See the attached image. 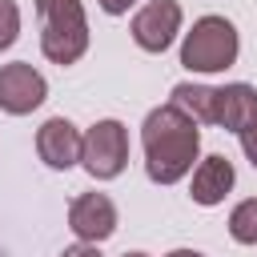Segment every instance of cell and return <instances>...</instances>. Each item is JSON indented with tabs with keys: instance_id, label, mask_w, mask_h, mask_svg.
I'll list each match as a JSON object with an SVG mask.
<instances>
[{
	"instance_id": "6da1fadb",
	"label": "cell",
	"mask_w": 257,
	"mask_h": 257,
	"mask_svg": "<svg viewBox=\"0 0 257 257\" xmlns=\"http://www.w3.org/2000/svg\"><path fill=\"white\" fill-rule=\"evenodd\" d=\"M141 149H145V173L153 185H177L185 181L201 157V128L181 104H157L141 124Z\"/></svg>"
},
{
	"instance_id": "7a4b0ae2",
	"label": "cell",
	"mask_w": 257,
	"mask_h": 257,
	"mask_svg": "<svg viewBox=\"0 0 257 257\" xmlns=\"http://www.w3.org/2000/svg\"><path fill=\"white\" fill-rule=\"evenodd\" d=\"M36 16L44 60L68 68L88 52V16L80 0H36Z\"/></svg>"
},
{
	"instance_id": "3957f363",
	"label": "cell",
	"mask_w": 257,
	"mask_h": 257,
	"mask_svg": "<svg viewBox=\"0 0 257 257\" xmlns=\"http://www.w3.org/2000/svg\"><path fill=\"white\" fill-rule=\"evenodd\" d=\"M241 36L225 16H201L181 40V64L189 72H225L237 64Z\"/></svg>"
},
{
	"instance_id": "277c9868",
	"label": "cell",
	"mask_w": 257,
	"mask_h": 257,
	"mask_svg": "<svg viewBox=\"0 0 257 257\" xmlns=\"http://www.w3.org/2000/svg\"><path fill=\"white\" fill-rule=\"evenodd\" d=\"M80 165L92 181H112L124 173L128 165V128L112 116L96 120L88 133H84V145H80Z\"/></svg>"
},
{
	"instance_id": "5b68a950",
	"label": "cell",
	"mask_w": 257,
	"mask_h": 257,
	"mask_svg": "<svg viewBox=\"0 0 257 257\" xmlns=\"http://www.w3.org/2000/svg\"><path fill=\"white\" fill-rule=\"evenodd\" d=\"M44 100H48V80H44L28 60L0 64V112H8V116H28V112L40 108Z\"/></svg>"
},
{
	"instance_id": "8992f818",
	"label": "cell",
	"mask_w": 257,
	"mask_h": 257,
	"mask_svg": "<svg viewBox=\"0 0 257 257\" xmlns=\"http://www.w3.org/2000/svg\"><path fill=\"white\" fill-rule=\"evenodd\" d=\"M128 32H133L137 48L165 52L177 40V32H181V4L177 0H149V4H141L133 24H128Z\"/></svg>"
},
{
	"instance_id": "52a82bcc",
	"label": "cell",
	"mask_w": 257,
	"mask_h": 257,
	"mask_svg": "<svg viewBox=\"0 0 257 257\" xmlns=\"http://www.w3.org/2000/svg\"><path fill=\"white\" fill-rule=\"evenodd\" d=\"M80 145H84V133L68 116H48L36 128V153L56 173H68L72 165H80Z\"/></svg>"
},
{
	"instance_id": "ba28073f",
	"label": "cell",
	"mask_w": 257,
	"mask_h": 257,
	"mask_svg": "<svg viewBox=\"0 0 257 257\" xmlns=\"http://www.w3.org/2000/svg\"><path fill=\"white\" fill-rule=\"evenodd\" d=\"M68 229L76 233V241H108L116 233V205L108 193H80L68 205Z\"/></svg>"
},
{
	"instance_id": "9c48e42d",
	"label": "cell",
	"mask_w": 257,
	"mask_h": 257,
	"mask_svg": "<svg viewBox=\"0 0 257 257\" xmlns=\"http://www.w3.org/2000/svg\"><path fill=\"white\" fill-rule=\"evenodd\" d=\"M233 185H237V169H233V161L221 157V153H213V157L197 161L193 181H189V197H193L197 205L213 209V205H221V201L229 197Z\"/></svg>"
},
{
	"instance_id": "30bf717a",
	"label": "cell",
	"mask_w": 257,
	"mask_h": 257,
	"mask_svg": "<svg viewBox=\"0 0 257 257\" xmlns=\"http://www.w3.org/2000/svg\"><path fill=\"white\" fill-rule=\"evenodd\" d=\"M249 120H257V88L245 80L217 88V124L229 133H241Z\"/></svg>"
},
{
	"instance_id": "8fae6325",
	"label": "cell",
	"mask_w": 257,
	"mask_h": 257,
	"mask_svg": "<svg viewBox=\"0 0 257 257\" xmlns=\"http://www.w3.org/2000/svg\"><path fill=\"white\" fill-rule=\"evenodd\" d=\"M173 104H181L197 124H217V88L209 84H193V80L173 84Z\"/></svg>"
},
{
	"instance_id": "7c38bea8",
	"label": "cell",
	"mask_w": 257,
	"mask_h": 257,
	"mask_svg": "<svg viewBox=\"0 0 257 257\" xmlns=\"http://www.w3.org/2000/svg\"><path fill=\"white\" fill-rule=\"evenodd\" d=\"M229 237L237 245H257V197H245L229 213Z\"/></svg>"
},
{
	"instance_id": "4fadbf2b",
	"label": "cell",
	"mask_w": 257,
	"mask_h": 257,
	"mask_svg": "<svg viewBox=\"0 0 257 257\" xmlns=\"http://www.w3.org/2000/svg\"><path fill=\"white\" fill-rule=\"evenodd\" d=\"M20 36V4L16 0H0V52H8Z\"/></svg>"
},
{
	"instance_id": "5bb4252c",
	"label": "cell",
	"mask_w": 257,
	"mask_h": 257,
	"mask_svg": "<svg viewBox=\"0 0 257 257\" xmlns=\"http://www.w3.org/2000/svg\"><path fill=\"white\" fill-rule=\"evenodd\" d=\"M237 141H241V149H245V157H249V165L257 169V120H249L241 133H237Z\"/></svg>"
},
{
	"instance_id": "9a60e30c",
	"label": "cell",
	"mask_w": 257,
	"mask_h": 257,
	"mask_svg": "<svg viewBox=\"0 0 257 257\" xmlns=\"http://www.w3.org/2000/svg\"><path fill=\"white\" fill-rule=\"evenodd\" d=\"M60 257H100V249H96L92 241H76V245H68Z\"/></svg>"
},
{
	"instance_id": "2e32d148",
	"label": "cell",
	"mask_w": 257,
	"mask_h": 257,
	"mask_svg": "<svg viewBox=\"0 0 257 257\" xmlns=\"http://www.w3.org/2000/svg\"><path fill=\"white\" fill-rule=\"evenodd\" d=\"M96 4H100V12H108V16H124L137 0H96Z\"/></svg>"
},
{
	"instance_id": "e0dca14e",
	"label": "cell",
	"mask_w": 257,
	"mask_h": 257,
	"mask_svg": "<svg viewBox=\"0 0 257 257\" xmlns=\"http://www.w3.org/2000/svg\"><path fill=\"white\" fill-rule=\"evenodd\" d=\"M165 257H205L201 249H173V253H165Z\"/></svg>"
},
{
	"instance_id": "ac0fdd59",
	"label": "cell",
	"mask_w": 257,
	"mask_h": 257,
	"mask_svg": "<svg viewBox=\"0 0 257 257\" xmlns=\"http://www.w3.org/2000/svg\"><path fill=\"white\" fill-rule=\"evenodd\" d=\"M120 257H149V253H141V249H133V253H120Z\"/></svg>"
}]
</instances>
